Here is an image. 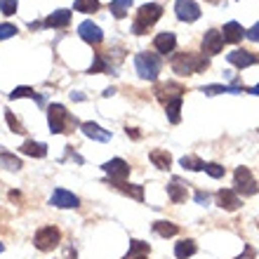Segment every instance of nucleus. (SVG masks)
I'll return each instance as SVG.
<instances>
[{
  "instance_id": "40",
  "label": "nucleus",
  "mask_w": 259,
  "mask_h": 259,
  "mask_svg": "<svg viewBox=\"0 0 259 259\" xmlns=\"http://www.w3.org/2000/svg\"><path fill=\"white\" fill-rule=\"evenodd\" d=\"M127 135H132L135 139H139V132H137V130H130V127H127Z\"/></svg>"
},
{
  "instance_id": "4",
  "label": "nucleus",
  "mask_w": 259,
  "mask_h": 259,
  "mask_svg": "<svg viewBox=\"0 0 259 259\" xmlns=\"http://www.w3.org/2000/svg\"><path fill=\"white\" fill-rule=\"evenodd\" d=\"M59 240H62V233H59L57 226H42V229L35 231L33 245L38 247V250H42V252H50V250H55V247L59 245Z\"/></svg>"
},
{
  "instance_id": "43",
  "label": "nucleus",
  "mask_w": 259,
  "mask_h": 259,
  "mask_svg": "<svg viewBox=\"0 0 259 259\" xmlns=\"http://www.w3.org/2000/svg\"><path fill=\"white\" fill-rule=\"evenodd\" d=\"M3 250H5V245H3V243H0V252H3Z\"/></svg>"
},
{
  "instance_id": "41",
  "label": "nucleus",
  "mask_w": 259,
  "mask_h": 259,
  "mask_svg": "<svg viewBox=\"0 0 259 259\" xmlns=\"http://www.w3.org/2000/svg\"><path fill=\"white\" fill-rule=\"evenodd\" d=\"M250 92H252V95H257V97H259V85H254V88L250 90Z\"/></svg>"
},
{
  "instance_id": "35",
  "label": "nucleus",
  "mask_w": 259,
  "mask_h": 259,
  "mask_svg": "<svg viewBox=\"0 0 259 259\" xmlns=\"http://www.w3.org/2000/svg\"><path fill=\"white\" fill-rule=\"evenodd\" d=\"M0 12L10 17V14L17 12V0H0Z\"/></svg>"
},
{
  "instance_id": "12",
  "label": "nucleus",
  "mask_w": 259,
  "mask_h": 259,
  "mask_svg": "<svg viewBox=\"0 0 259 259\" xmlns=\"http://www.w3.org/2000/svg\"><path fill=\"white\" fill-rule=\"evenodd\" d=\"M226 59H229V64H233L238 68H247L252 64H257V57L252 52H247V50H233L231 55H226Z\"/></svg>"
},
{
  "instance_id": "21",
  "label": "nucleus",
  "mask_w": 259,
  "mask_h": 259,
  "mask_svg": "<svg viewBox=\"0 0 259 259\" xmlns=\"http://www.w3.org/2000/svg\"><path fill=\"white\" fill-rule=\"evenodd\" d=\"M167 196L172 203H184L186 200V186H182L179 179H175L172 184H167Z\"/></svg>"
},
{
  "instance_id": "1",
  "label": "nucleus",
  "mask_w": 259,
  "mask_h": 259,
  "mask_svg": "<svg viewBox=\"0 0 259 259\" xmlns=\"http://www.w3.org/2000/svg\"><path fill=\"white\" fill-rule=\"evenodd\" d=\"M160 17H163V7L158 5V3H146V5H142L139 7V12H137V19H135V24H132V31H135L137 35L146 33Z\"/></svg>"
},
{
  "instance_id": "42",
  "label": "nucleus",
  "mask_w": 259,
  "mask_h": 259,
  "mask_svg": "<svg viewBox=\"0 0 259 259\" xmlns=\"http://www.w3.org/2000/svg\"><path fill=\"white\" fill-rule=\"evenodd\" d=\"M132 259H146V254H139V257H132Z\"/></svg>"
},
{
  "instance_id": "28",
  "label": "nucleus",
  "mask_w": 259,
  "mask_h": 259,
  "mask_svg": "<svg viewBox=\"0 0 259 259\" xmlns=\"http://www.w3.org/2000/svg\"><path fill=\"white\" fill-rule=\"evenodd\" d=\"M179 163H182V167H184V170H191V172L205 170V163L198 156H184L182 160H179Z\"/></svg>"
},
{
  "instance_id": "8",
  "label": "nucleus",
  "mask_w": 259,
  "mask_h": 259,
  "mask_svg": "<svg viewBox=\"0 0 259 259\" xmlns=\"http://www.w3.org/2000/svg\"><path fill=\"white\" fill-rule=\"evenodd\" d=\"M175 12H177V17L182 21H189V24H193V21L200 17V7H198L193 0H177Z\"/></svg>"
},
{
  "instance_id": "36",
  "label": "nucleus",
  "mask_w": 259,
  "mask_h": 259,
  "mask_svg": "<svg viewBox=\"0 0 259 259\" xmlns=\"http://www.w3.org/2000/svg\"><path fill=\"white\" fill-rule=\"evenodd\" d=\"M12 35H17V26L14 24H0V40H7Z\"/></svg>"
},
{
  "instance_id": "34",
  "label": "nucleus",
  "mask_w": 259,
  "mask_h": 259,
  "mask_svg": "<svg viewBox=\"0 0 259 259\" xmlns=\"http://www.w3.org/2000/svg\"><path fill=\"white\" fill-rule=\"evenodd\" d=\"M102 71H109V64L104 62L102 55H97L95 57V64L90 66V73H102Z\"/></svg>"
},
{
  "instance_id": "3",
  "label": "nucleus",
  "mask_w": 259,
  "mask_h": 259,
  "mask_svg": "<svg viewBox=\"0 0 259 259\" xmlns=\"http://www.w3.org/2000/svg\"><path fill=\"white\" fill-rule=\"evenodd\" d=\"M135 66L139 78L144 80H156L160 73V57L158 55H149V52H139L135 57Z\"/></svg>"
},
{
  "instance_id": "37",
  "label": "nucleus",
  "mask_w": 259,
  "mask_h": 259,
  "mask_svg": "<svg viewBox=\"0 0 259 259\" xmlns=\"http://www.w3.org/2000/svg\"><path fill=\"white\" fill-rule=\"evenodd\" d=\"M245 38H250L252 42H259V21L254 24L252 28H250V31H245Z\"/></svg>"
},
{
  "instance_id": "19",
  "label": "nucleus",
  "mask_w": 259,
  "mask_h": 259,
  "mask_svg": "<svg viewBox=\"0 0 259 259\" xmlns=\"http://www.w3.org/2000/svg\"><path fill=\"white\" fill-rule=\"evenodd\" d=\"M196 243L193 240H179L177 245H175V257L177 259H189V257H193L196 254Z\"/></svg>"
},
{
  "instance_id": "38",
  "label": "nucleus",
  "mask_w": 259,
  "mask_h": 259,
  "mask_svg": "<svg viewBox=\"0 0 259 259\" xmlns=\"http://www.w3.org/2000/svg\"><path fill=\"white\" fill-rule=\"evenodd\" d=\"M196 203L198 205H207L210 203V196H207V193H196Z\"/></svg>"
},
{
  "instance_id": "30",
  "label": "nucleus",
  "mask_w": 259,
  "mask_h": 259,
  "mask_svg": "<svg viewBox=\"0 0 259 259\" xmlns=\"http://www.w3.org/2000/svg\"><path fill=\"white\" fill-rule=\"evenodd\" d=\"M21 97H31V99H35L38 104H42V97H38L31 88H14L12 92H10V99H21Z\"/></svg>"
},
{
  "instance_id": "9",
  "label": "nucleus",
  "mask_w": 259,
  "mask_h": 259,
  "mask_svg": "<svg viewBox=\"0 0 259 259\" xmlns=\"http://www.w3.org/2000/svg\"><path fill=\"white\" fill-rule=\"evenodd\" d=\"M78 35H80L85 42H90V45H99V42L104 40L102 28L97 26V24H92V21H82L80 26H78Z\"/></svg>"
},
{
  "instance_id": "32",
  "label": "nucleus",
  "mask_w": 259,
  "mask_h": 259,
  "mask_svg": "<svg viewBox=\"0 0 259 259\" xmlns=\"http://www.w3.org/2000/svg\"><path fill=\"white\" fill-rule=\"evenodd\" d=\"M5 118H7V125L12 127V132H17V135H24V132H26V130H24V125H21L19 120L14 118V113H12V111H7V113H5Z\"/></svg>"
},
{
  "instance_id": "14",
  "label": "nucleus",
  "mask_w": 259,
  "mask_h": 259,
  "mask_svg": "<svg viewBox=\"0 0 259 259\" xmlns=\"http://www.w3.org/2000/svg\"><path fill=\"white\" fill-rule=\"evenodd\" d=\"M153 48L160 52V55H170L172 50L177 48V38H175V33H158L156 40H153Z\"/></svg>"
},
{
  "instance_id": "39",
  "label": "nucleus",
  "mask_w": 259,
  "mask_h": 259,
  "mask_svg": "<svg viewBox=\"0 0 259 259\" xmlns=\"http://www.w3.org/2000/svg\"><path fill=\"white\" fill-rule=\"evenodd\" d=\"M71 97H73L75 102H82V99H85V97H82V95H80V92H75V95H71Z\"/></svg>"
},
{
  "instance_id": "6",
  "label": "nucleus",
  "mask_w": 259,
  "mask_h": 259,
  "mask_svg": "<svg viewBox=\"0 0 259 259\" xmlns=\"http://www.w3.org/2000/svg\"><path fill=\"white\" fill-rule=\"evenodd\" d=\"M236 193H243V196H254L257 193V182H254L252 172L247 167L236 170Z\"/></svg>"
},
{
  "instance_id": "13",
  "label": "nucleus",
  "mask_w": 259,
  "mask_h": 259,
  "mask_svg": "<svg viewBox=\"0 0 259 259\" xmlns=\"http://www.w3.org/2000/svg\"><path fill=\"white\" fill-rule=\"evenodd\" d=\"M217 203H219V207L233 212L240 207V196L236 191H231V189H222V191L217 193Z\"/></svg>"
},
{
  "instance_id": "22",
  "label": "nucleus",
  "mask_w": 259,
  "mask_h": 259,
  "mask_svg": "<svg viewBox=\"0 0 259 259\" xmlns=\"http://www.w3.org/2000/svg\"><path fill=\"white\" fill-rule=\"evenodd\" d=\"M205 95H224V92H229V95H240L243 92V88H236V85H205L203 88Z\"/></svg>"
},
{
  "instance_id": "31",
  "label": "nucleus",
  "mask_w": 259,
  "mask_h": 259,
  "mask_svg": "<svg viewBox=\"0 0 259 259\" xmlns=\"http://www.w3.org/2000/svg\"><path fill=\"white\" fill-rule=\"evenodd\" d=\"M0 165L5 170H21V160L17 156H10V153H0Z\"/></svg>"
},
{
  "instance_id": "33",
  "label": "nucleus",
  "mask_w": 259,
  "mask_h": 259,
  "mask_svg": "<svg viewBox=\"0 0 259 259\" xmlns=\"http://www.w3.org/2000/svg\"><path fill=\"white\" fill-rule=\"evenodd\" d=\"M205 172H207L210 177H214V179L224 177V167H222V165H217V163H205Z\"/></svg>"
},
{
  "instance_id": "18",
  "label": "nucleus",
  "mask_w": 259,
  "mask_h": 259,
  "mask_svg": "<svg viewBox=\"0 0 259 259\" xmlns=\"http://www.w3.org/2000/svg\"><path fill=\"white\" fill-rule=\"evenodd\" d=\"M149 158H151V163L156 165L158 170H167L172 165V156L167 153V151H160V149H153L149 153Z\"/></svg>"
},
{
  "instance_id": "11",
  "label": "nucleus",
  "mask_w": 259,
  "mask_h": 259,
  "mask_svg": "<svg viewBox=\"0 0 259 259\" xmlns=\"http://www.w3.org/2000/svg\"><path fill=\"white\" fill-rule=\"evenodd\" d=\"M224 48V35L219 31H207L203 38V52L205 55H219Z\"/></svg>"
},
{
  "instance_id": "29",
  "label": "nucleus",
  "mask_w": 259,
  "mask_h": 259,
  "mask_svg": "<svg viewBox=\"0 0 259 259\" xmlns=\"http://www.w3.org/2000/svg\"><path fill=\"white\" fill-rule=\"evenodd\" d=\"M130 5H132V0H111V12H113V17L123 19L125 14H127Z\"/></svg>"
},
{
  "instance_id": "7",
  "label": "nucleus",
  "mask_w": 259,
  "mask_h": 259,
  "mask_svg": "<svg viewBox=\"0 0 259 259\" xmlns=\"http://www.w3.org/2000/svg\"><path fill=\"white\" fill-rule=\"evenodd\" d=\"M104 172L111 177V182H123L130 175V165L125 163L123 158H113L109 163H104Z\"/></svg>"
},
{
  "instance_id": "20",
  "label": "nucleus",
  "mask_w": 259,
  "mask_h": 259,
  "mask_svg": "<svg viewBox=\"0 0 259 259\" xmlns=\"http://www.w3.org/2000/svg\"><path fill=\"white\" fill-rule=\"evenodd\" d=\"M21 153L33 156V158H45V156H48V146H45V144H40V142H24Z\"/></svg>"
},
{
  "instance_id": "10",
  "label": "nucleus",
  "mask_w": 259,
  "mask_h": 259,
  "mask_svg": "<svg viewBox=\"0 0 259 259\" xmlns=\"http://www.w3.org/2000/svg\"><path fill=\"white\" fill-rule=\"evenodd\" d=\"M78 196H73L71 191L66 189H55L52 198H50V205H55V207H62V210H68V207H78Z\"/></svg>"
},
{
  "instance_id": "16",
  "label": "nucleus",
  "mask_w": 259,
  "mask_h": 259,
  "mask_svg": "<svg viewBox=\"0 0 259 259\" xmlns=\"http://www.w3.org/2000/svg\"><path fill=\"white\" fill-rule=\"evenodd\" d=\"M80 127H82V132H85V137L95 139V142H109V139H111V132H109V130L99 127L97 123H82Z\"/></svg>"
},
{
  "instance_id": "25",
  "label": "nucleus",
  "mask_w": 259,
  "mask_h": 259,
  "mask_svg": "<svg viewBox=\"0 0 259 259\" xmlns=\"http://www.w3.org/2000/svg\"><path fill=\"white\" fill-rule=\"evenodd\" d=\"M113 186L116 189H120L123 193H127V196H132L135 200H144V189L137 184H123V182H113Z\"/></svg>"
},
{
  "instance_id": "5",
  "label": "nucleus",
  "mask_w": 259,
  "mask_h": 259,
  "mask_svg": "<svg viewBox=\"0 0 259 259\" xmlns=\"http://www.w3.org/2000/svg\"><path fill=\"white\" fill-rule=\"evenodd\" d=\"M48 123L52 135H64L66 132V123H68V113L62 104H52L48 111Z\"/></svg>"
},
{
  "instance_id": "26",
  "label": "nucleus",
  "mask_w": 259,
  "mask_h": 259,
  "mask_svg": "<svg viewBox=\"0 0 259 259\" xmlns=\"http://www.w3.org/2000/svg\"><path fill=\"white\" fill-rule=\"evenodd\" d=\"M73 10H75V12L92 14V12H97V10H99V0H75Z\"/></svg>"
},
{
  "instance_id": "15",
  "label": "nucleus",
  "mask_w": 259,
  "mask_h": 259,
  "mask_svg": "<svg viewBox=\"0 0 259 259\" xmlns=\"http://www.w3.org/2000/svg\"><path fill=\"white\" fill-rule=\"evenodd\" d=\"M222 35H224V42H240L245 38V31H243V26L238 21H229L222 28Z\"/></svg>"
},
{
  "instance_id": "17",
  "label": "nucleus",
  "mask_w": 259,
  "mask_h": 259,
  "mask_svg": "<svg viewBox=\"0 0 259 259\" xmlns=\"http://www.w3.org/2000/svg\"><path fill=\"white\" fill-rule=\"evenodd\" d=\"M68 21H71V12L68 10H57L48 17L45 21V26H52V28H62V26H68Z\"/></svg>"
},
{
  "instance_id": "2",
  "label": "nucleus",
  "mask_w": 259,
  "mask_h": 259,
  "mask_svg": "<svg viewBox=\"0 0 259 259\" xmlns=\"http://www.w3.org/2000/svg\"><path fill=\"white\" fill-rule=\"evenodd\" d=\"M207 59L200 55H177L172 59V71L177 75H193V73H200L207 68Z\"/></svg>"
},
{
  "instance_id": "27",
  "label": "nucleus",
  "mask_w": 259,
  "mask_h": 259,
  "mask_svg": "<svg viewBox=\"0 0 259 259\" xmlns=\"http://www.w3.org/2000/svg\"><path fill=\"white\" fill-rule=\"evenodd\" d=\"M149 250H151L149 243H142V240H132V243H130L127 254H125V259H132V257H139V254H146Z\"/></svg>"
},
{
  "instance_id": "24",
  "label": "nucleus",
  "mask_w": 259,
  "mask_h": 259,
  "mask_svg": "<svg viewBox=\"0 0 259 259\" xmlns=\"http://www.w3.org/2000/svg\"><path fill=\"white\" fill-rule=\"evenodd\" d=\"M153 231H156L158 236H163V238H170V236H177L179 229H177V224H172V222H156V224H153Z\"/></svg>"
},
{
  "instance_id": "23",
  "label": "nucleus",
  "mask_w": 259,
  "mask_h": 259,
  "mask_svg": "<svg viewBox=\"0 0 259 259\" xmlns=\"http://www.w3.org/2000/svg\"><path fill=\"white\" fill-rule=\"evenodd\" d=\"M179 111H182V97H175L170 102L165 104V113H167V120L170 123H179Z\"/></svg>"
}]
</instances>
